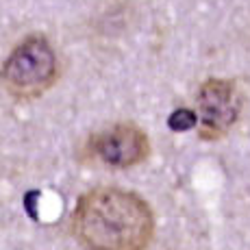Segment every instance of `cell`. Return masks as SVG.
Returning a JSON list of instances; mask_svg holds the SVG:
<instances>
[{"instance_id":"cell-1","label":"cell","mask_w":250,"mask_h":250,"mask_svg":"<svg viewBox=\"0 0 250 250\" xmlns=\"http://www.w3.org/2000/svg\"><path fill=\"white\" fill-rule=\"evenodd\" d=\"M72 233L85 250H146L155 237V213L135 191L96 187L72 211Z\"/></svg>"},{"instance_id":"cell-2","label":"cell","mask_w":250,"mask_h":250,"mask_svg":"<svg viewBox=\"0 0 250 250\" xmlns=\"http://www.w3.org/2000/svg\"><path fill=\"white\" fill-rule=\"evenodd\" d=\"M59 79V59L46 35L33 33L11 50L2 63V85L16 100H35Z\"/></svg>"},{"instance_id":"cell-3","label":"cell","mask_w":250,"mask_h":250,"mask_svg":"<svg viewBox=\"0 0 250 250\" xmlns=\"http://www.w3.org/2000/svg\"><path fill=\"white\" fill-rule=\"evenodd\" d=\"M200 113L198 135L205 142H218L233 128L244 109V94L230 79H207L196 94Z\"/></svg>"},{"instance_id":"cell-4","label":"cell","mask_w":250,"mask_h":250,"mask_svg":"<svg viewBox=\"0 0 250 250\" xmlns=\"http://www.w3.org/2000/svg\"><path fill=\"white\" fill-rule=\"evenodd\" d=\"M89 155L109 167H133L148 159L150 139L133 122H120L89 137Z\"/></svg>"},{"instance_id":"cell-5","label":"cell","mask_w":250,"mask_h":250,"mask_svg":"<svg viewBox=\"0 0 250 250\" xmlns=\"http://www.w3.org/2000/svg\"><path fill=\"white\" fill-rule=\"evenodd\" d=\"M196 124H198V113L191 111V109H176L174 113L167 118V126L172 128V131H189V128H194Z\"/></svg>"}]
</instances>
